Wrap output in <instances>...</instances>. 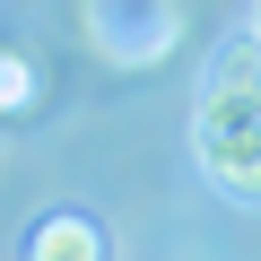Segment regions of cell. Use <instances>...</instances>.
Returning a JSON list of instances; mask_svg holds the SVG:
<instances>
[{
	"instance_id": "3957f363",
	"label": "cell",
	"mask_w": 261,
	"mask_h": 261,
	"mask_svg": "<svg viewBox=\"0 0 261 261\" xmlns=\"http://www.w3.org/2000/svg\"><path fill=\"white\" fill-rule=\"evenodd\" d=\"M27 261H113V235L87 209H44L27 226Z\"/></svg>"
},
{
	"instance_id": "6da1fadb",
	"label": "cell",
	"mask_w": 261,
	"mask_h": 261,
	"mask_svg": "<svg viewBox=\"0 0 261 261\" xmlns=\"http://www.w3.org/2000/svg\"><path fill=\"white\" fill-rule=\"evenodd\" d=\"M192 157L226 200H261V44L235 35L192 105Z\"/></svg>"
},
{
	"instance_id": "7a4b0ae2",
	"label": "cell",
	"mask_w": 261,
	"mask_h": 261,
	"mask_svg": "<svg viewBox=\"0 0 261 261\" xmlns=\"http://www.w3.org/2000/svg\"><path fill=\"white\" fill-rule=\"evenodd\" d=\"M79 27L113 70H157L183 44V0H87Z\"/></svg>"
},
{
	"instance_id": "277c9868",
	"label": "cell",
	"mask_w": 261,
	"mask_h": 261,
	"mask_svg": "<svg viewBox=\"0 0 261 261\" xmlns=\"http://www.w3.org/2000/svg\"><path fill=\"white\" fill-rule=\"evenodd\" d=\"M35 96H44L35 61H27V53H0V122H18V113H35Z\"/></svg>"
},
{
	"instance_id": "5b68a950",
	"label": "cell",
	"mask_w": 261,
	"mask_h": 261,
	"mask_svg": "<svg viewBox=\"0 0 261 261\" xmlns=\"http://www.w3.org/2000/svg\"><path fill=\"white\" fill-rule=\"evenodd\" d=\"M252 44H261V0H252Z\"/></svg>"
}]
</instances>
